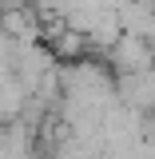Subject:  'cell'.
Segmentation results:
<instances>
[{
	"instance_id": "cell-1",
	"label": "cell",
	"mask_w": 155,
	"mask_h": 159,
	"mask_svg": "<svg viewBox=\"0 0 155 159\" xmlns=\"http://www.w3.org/2000/svg\"><path fill=\"white\" fill-rule=\"evenodd\" d=\"M112 64L119 68V76H123V72H143V68L155 64V44L147 36L123 32V36L112 44Z\"/></svg>"
}]
</instances>
